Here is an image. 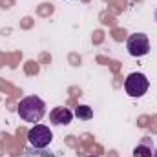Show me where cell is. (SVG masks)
<instances>
[{
  "instance_id": "3957f363",
  "label": "cell",
  "mask_w": 157,
  "mask_h": 157,
  "mask_svg": "<svg viewBox=\"0 0 157 157\" xmlns=\"http://www.w3.org/2000/svg\"><path fill=\"white\" fill-rule=\"evenodd\" d=\"M126 49L132 57H144L150 51V40L144 33H133L126 40Z\"/></svg>"
},
{
  "instance_id": "6da1fadb",
  "label": "cell",
  "mask_w": 157,
  "mask_h": 157,
  "mask_svg": "<svg viewBox=\"0 0 157 157\" xmlns=\"http://www.w3.org/2000/svg\"><path fill=\"white\" fill-rule=\"evenodd\" d=\"M17 112H18L20 119H24L26 122H39L46 113V104L40 97L29 95V97H24L18 102Z\"/></svg>"
},
{
  "instance_id": "8992f818",
  "label": "cell",
  "mask_w": 157,
  "mask_h": 157,
  "mask_svg": "<svg viewBox=\"0 0 157 157\" xmlns=\"http://www.w3.org/2000/svg\"><path fill=\"white\" fill-rule=\"evenodd\" d=\"M133 155L135 157H152V144H150V139H143V141L135 146Z\"/></svg>"
},
{
  "instance_id": "52a82bcc",
  "label": "cell",
  "mask_w": 157,
  "mask_h": 157,
  "mask_svg": "<svg viewBox=\"0 0 157 157\" xmlns=\"http://www.w3.org/2000/svg\"><path fill=\"white\" fill-rule=\"evenodd\" d=\"M75 115L80 121H90V119L93 117V110L90 106H86V104H80V106H77V110H75Z\"/></svg>"
},
{
  "instance_id": "277c9868",
  "label": "cell",
  "mask_w": 157,
  "mask_h": 157,
  "mask_svg": "<svg viewBox=\"0 0 157 157\" xmlns=\"http://www.w3.org/2000/svg\"><path fill=\"white\" fill-rule=\"evenodd\" d=\"M28 141L33 148H46L51 141H53V133L48 126L44 124H35L29 132H28Z\"/></svg>"
},
{
  "instance_id": "9c48e42d",
  "label": "cell",
  "mask_w": 157,
  "mask_h": 157,
  "mask_svg": "<svg viewBox=\"0 0 157 157\" xmlns=\"http://www.w3.org/2000/svg\"><path fill=\"white\" fill-rule=\"evenodd\" d=\"M155 20H157V11H155Z\"/></svg>"
},
{
  "instance_id": "ba28073f",
  "label": "cell",
  "mask_w": 157,
  "mask_h": 157,
  "mask_svg": "<svg viewBox=\"0 0 157 157\" xmlns=\"http://www.w3.org/2000/svg\"><path fill=\"white\" fill-rule=\"evenodd\" d=\"M154 157H157V148H155V154H154Z\"/></svg>"
},
{
  "instance_id": "5b68a950",
  "label": "cell",
  "mask_w": 157,
  "mask_h": 157,
  "mask_svg": "<svg viewBox=\"0 0 157 157\" xmlns=\"http://www.w3.org/2000/svg\"><path fill=\"white\" fill-rule=\"evenodd\" d=\"M71 119H73V112L68 110V108H62V106H57V108H53V110L49 112V121H51L53 124H57V126H60V124H70Z\"/></svg>"
},
{
  "instance_id": "7a4b0ae2",
  "label": "cell",
  "mask_w": 157,
  "mask_h": 157,
  "mask_svg": "<svg viewBox=\"0 0 157 157\" xmlns=\"http://www.w3.org/2000/svg\"><path fill=\"white\" fill-rule=\"evenodd\" d=\"M150 88V80L144 73H139V71H133L130 73L126 80H124V90L130 97H143Z\"/></svg>"
},
{
  "instance_id": "30bf717a",
  "label": "cell",
  "mask_w": 157,
  "mask_h": 157,
  "mask_svg": "<svg viewBox=\"0 0 157 157\" xmlns=\"http://www.w3.org/2000/svg\"><path fill=\"white\" fill-rule=\"evenodd\" d=\"M88 157H97V155H88Z\"/></svg>"
}]
</instances>
